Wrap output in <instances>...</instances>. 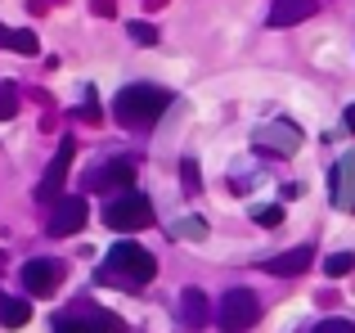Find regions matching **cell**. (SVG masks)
I'll return each mask as SVG.
<instances>
[{
	"mask_svg": "<svg viewBox=\"0 0 355 333\" xmlns=\"http://www.w3.org/2000/svg\"><path fill=\"white\" fill-rule=\"evenodd\" d=\"M252 221H257V225H266V230H275V225H284V207H279V203H266V207L252 212Z\"/></svg>",
	"mask_w": 355,
	"mask_h": 333,
	"instance_id": "cell-18",
	"label": "cell"
},
{
	"mask_svg": "<svg viewBox=\"0 0 355 333\" xmlns=\"http://www.w3.org/2000/svg\"><path fill=\"white\" fill-rule=\"evenodd\" d=\"M130 180H135V162H130V158H117V162L99 166V171L90 176V189H126Z\"/></svg>",
	"mask_w": 355,
	"mask_h": 333,
	"instance_id": "cell-11",
	"label": "cell"
},
{
	"mask_svg": "<svg viewBox=\"0 0 355 333\" xmlns=\"http://www.w3.org/2000/svg\"><path fill=\"white\" fill-rule=\"evenodd\" d=\"M315 14V0H275L270 5V27H293Z\"/></svg>",
	"mask_w": 355,
	"mask_h": 333,
	"instance_id": "cell-13",
	"label": "cell"
},
{
	"mask_svg": "<svg viewBox=\"0 0 355 333\" xmlns=\"http://www.w3.org/2000/svg\"><path fill=\"white\" fill-rule=\"evenodd\" d=\"M166 108H171V90L148 86V81H135V86L117 90V99H113V117L121 126H153Z\"/></svg>",
	"mask_w": 355,
	"mask_h": 333,
	"instance_id": "cell-2",
	"label": "cell"
},
{
	"mask_svg": "<svg viewBox=\"0 0 355 333\" xmlns=\"http://www.w3.org/2000/svg\"><path fill=\"white\" fill-rule=\"evenodd\" d=\"M86 333H121V320L108 316V311H86Z\"/></svg>",
	"mask_w": 355,
	"mask_h": 333,
	"instance_id": "cell-16",
	"label": "cell"
},
{
	"mask_svg": "<svg viewBox=\"0 0 355 333\" xmlns=\"http://www.w3.org/2000/svg\"><path fill=\"white\" fill-rule=\"evenodd\" d=\"M333 207L342 212H355V149H347L338 158V166H333Z\"/></svg>",
	"mask_w": 355,
	"mask_h": 333,
	"instance_id": "cell-9",
	"label": "cell"
},
{
	"mask_svg": "<svg viewBox=\"0 0 355 333\" xmlns=\"http://www.w3.org/2000/svg\"><path fill=\"white\" fill-rule=\"evenodd\" d=\"M72 158H77V135H63L59 149H54V158H50V166H45V176H41V185H36V203H54L59 198L63 180H68V171H72Z\"/></svg>",
	"mask_w": 355,
	"mask_h": 333,
	"instance_id": "cell-5",
	"label": "cell"
},
{
	"mask_svg": "<svg viewBox=\"0 0 355 333\" xmlns=\"http://www.w3.org/2000/svg\"><path fill=\"white\" fill-rule=\"evenodd\" d=\"M175 234L180 239H207V225L198 216H189V221H175Z\"/></svg>",
	"mask_w": 355,
	"mask_h": 333,
	"instance_id": "cell-20",
	"label": "cell"
},
{
	"mask_svg": "<svg viewBox=\"0 0 355 333\" xmlns=\"http://www.w3.org/2000/svg\"><path fill=\"white\" fill-rule=\"evenodd\" d=\"M86 198H63V203H54V212H50V234L54 239H68V234H77L81 225H86Z\"/></svg>",
	"mask_w": 355,
	"mask_h": 333,
	"instance_id": "cell-8",
	"label": "cell"
},
{
	"mask_svg": "<svg viewBox=\"0 0 355 333\" xmlns=\"http://www.w3.org/2000/svg\"><path fill=\"white\" fill-rule=\"evenodd\" d=\"M0 117H14V99H9V90H0Z\"/></svg>",
	"mask_w": 355,
	"mask_h": 333,
	"instance_id": "cell-23",
	"label": "cell"
},
{
	"mask_svg": "<svg viewBox=\"0 0 355 333\" xmlns=\"http://www.w3.org/2000/svg\"><path fill=\"white\" fill-rule=\"evenodd\" d=\"M32 320V307L23 298H0V329H23Z\"/></svg>",
	"mask_w": 355,
	"mask_h": 333,
	"instance_id": "cell-14",
	"label": "cell"
},
{
	"mask_svg": "<svg viewBox=\"0 0 355 333\" xmlns=\"http://www.w3.org/2000/svg\"><path fill=\"white\" fill-rule=\"evenodd\" d=\"M311 262H315V248L302 244V248H293V253H279V257H270V262H261V271L266 275H302V271H311Z\"/></svg>",
	"mask_w": 355,
	"mask_h": 333,
	"instance_id": "cell-10",
	"label": "cell"
},
{
	"mask_svg": "<svg viewBox=\"0 0 355 333\" xmlns=\"http://www.w3.org/2000/svg\"><path fill=\"white\" fill-rule=\"evenodd\" d=\"M347 131H355V104H347Z\"/></svg>",
	"mask_w": 355,
	"mask_h": 333,
	"instance_id": "cell-24",
	"label": "cell"
},
{
	"mask_svg": "<svg viewBox=\"0 0 355 333\" xmlns=\"http://www.w3.org/2000/svg\"><path fill=\"white\" fill-rule=\"evenodd\" d=\"M355 271V257L351 253H333L329 262H324V275H333V280H342V275Z\"/></svg>",
	"mask_w": 355,
	"mask_h": 333,
	"instance_id": "cell-17",
	"label": "cell"
},
{
	"mask_svg": "<svg viewBox=\"0 0 355 333\" xmlns=\"http://www.w3.org/2000/svg\"><path fill=\"white\" fill-rule=\"evenodd\" d=\"M153 275H157V262L148 257V248H139V244H113V253L104 257V266H99L95 280L108 284V289L139 293Z\"/></svg>",
	"mask_w": 355,
	"mask_h": 333,
	"instance_id": "cell-1",
	"label": "cell"
},
{
	"mask_svg": "<svg viewBox=\"0 0 355 333\" xmlns=\"http://www.w3.org/2000/svg\"><path fill=\"white\" fill-rule=\"evenodd\" d=\"M59 280H63V266L50 262V257H32V262L23 266V289L32 293V298H54V293H59Z\"/></svg>",
	"mask_w": 355,
	"mask_h": 333,
	"instance_id": "cell-6",
	"label": "cell"
},
{
	"mask_svg": "<svg viewBox=\"0 0 355 333\" xmlns=\"http://www.w3.org/2000/svg\"><path fill=\"white\" fill-rule=\"evenodd\" d=\"M180 320H184L189 329L211 325V302L202 298V289H184V293H180Z\"/></svg>",
	"mask_w": 355,
	"mask_h": 333,
	"instance_id": "cell-12",
	"label": "cell"
},
{
	"mask_svg": "<svg viewBox=\"0 0 355 333\" xmlns=\"http://www.w3.org/2000/svg\"><path fill=\"white\" fill-rule=\"evenodd\" d=\"M252 144L266 149V153H284V158H288V153L302 149V131H297L293 122H266V126H257Z\"/></svg>",
	"mask_w": 355,
	"mask_h": 333,
	"instance_id": "cell-7",
	"label": "cell"
},
{
	"mask_svg": "<svg viewBox=\"0 0 355 333\" xmlns=\"http://www.w3.org/2000/svg\"><path fill=\"white\" fill-rule=\"evenodd\" d=\"M261 320V298L252 289H230L216 307V325L225 333H248Z\"/></svg>",
	"mask_w": 355,
	"mask_h": 333,
	"instance_id": "cell-3",
	"label": "cell"
},
{
	"mask_svg": "<svg viewBox=\"0 0 355 333\" xmlns=\"http://www.w3.org/2000/svg\"><path fill=\"white\" fill-rule=\"evenodd\" d=\"M99 216H104L108 230H144L153 225V203L144 194H117V198H108V207Z\"/></svg>",
	"mask_w": 355,
	"mask_h": 333,
	"instance_id": "cell-4",
	"label": "cell"
},
{
	"mask_svg": "<svg viewBox=\"0 0 355 333\" xmlns=\"http://www.w3.org/2000/svg\"><path fill=\"white\" fill-rule=\"evenodd\" d=\"M180 180H184V189H189V194H198V189H202V180H198V162H193V158H184V162H180Z\"/></svg>",
	"mask_w": 355,
	"mask_h": 333,
	"instance_id": "cell-21",
	"label": "cell"
},
{
	"mask_svg": "<svg viewBox=\"0 0 355 333\" xmlns=\"http://www.w3.org/2000/svg\"><path fill=\"white\" fill-rule=\"evenodd\" d=\"M0 41L9 45V50H18V54H36L41 45H36V32H27V27H18V32H0Z\"/></svg>",
	"mask_w": 355,
	"mask_h": 333,
	"instance_id": "cell-15",
	"label": "cell"
},
{
	"mask_svg": "<svg viewBox=\"0 0 355 333\" xmlns=\"http://www.w3.org/2000/svg\"><path fill=\"white\" fill-rule=\"evenodd\" d=\"M126 32H130V41H135V45H153V41H157V27H153V23H144V18H135Z\"/></svg>",
	"mask_w": 355,
	"mask_h": 333,
	"instance_id": "cell-19",
	"label": "cell"
},
{
	"mask_svg": "<svg viewBox=\"0 0 355 333\" xmlns=\"http://www.w3.org/2000/svg\"><path fill=\"white\" fill-rule=\"evenodd\" d=\"M311 333H355V325H351V320H320Z\"/></svg>",
	"mask_w": 355,
	"mask_h": 333,
	"instance_id": "cell-22",
	"label": "cell"
}]
</instances>
